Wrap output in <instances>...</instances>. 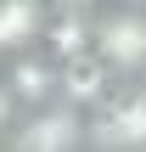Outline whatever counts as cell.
<instances>
[{"label": "cell", "mask_w": 146, "mask_h": 152, "mask_svg": "<svg viewBox=\"0 0 146 152\" xmlns=\"http://www.w3.org/2000/svg\"><path fill=\"white\" fill-rule=\"evenodd\" d=\"M90 62L107 79H141L146 73V11L113 6L90 23Z\"/></svg>", "instance_id": "cell-1"}, {"label": "cell", "mask_w": 146, "mask_h": 152, "mask_svg": "<svg viewBox=\"0 0 146 152\" xmlns=\"http://www.w3.org/2000/svg\"><path fill=\"white\" fill-rule=\"evenodd\" d=\"M6 152H84L90 141V113L68 107V102H45L34 113H17Z\"/></svg>", "instance_id": "cell-2"}, {"label": "cell", "mask_w": 146, "mask_h": 152, "mask_svg": "<svg viewBox=\"0 0 146 152\" xmlns=\"http://www.w3.org/2000/svg\"><path fill=\"white\" fill-rule=\"evenodd\" d=\"M96 152H146V90H118L101 96V113L90 118Z\"/></svg>", "instance_id": "cell-3"}, {"label": "cell", "mask_w": 146, "mask_h": 152, "mask_svg": "<svg viewBox=\"0 0 146 152\" xmlns=\"http://www.w3.org/2000/svg\"><path fill=\"white\" fill-rule=\"evenodd\" d=\"M6 96H11V107L17 113H34V107H45V102H56V85H62V68L51 62V56H39V51H23V56H11V68H6Z\"/></svg>", "instance_id": "cell-4"}, {"label": "cell", "mask_w": 146, "mask_h": 152, "mask_svg": "<svg viewBox=\"0 0 146 152\" xmlns=\"http://www.w3.org/2000/svg\"><path fill=\"white\" fill-rule=\"evenodd\" d=\"M45 6L39 0H0V56H23L39 45Z\"/></svg>", "instance_id": "cell-5"}, {"label": "cell", "mask_w": 146, "mask_h": 152, "mask_svg": "<svg viewBox=\"0 0 146 152\" xmlns=\"http://www.w3.org/2000/svg\"><path fill=\"white\" fill-rule=\"evenodd\" d=\"M11 124H17V107H11V96H6V85H0V141L11 135Z\"/></svg>", "instance_id": "cell-6"}, {"label": "cell", "mask_w": 146, "mask_h": 152, "mask_svg": "<svg viewBox=\"0 0 146 152\" xmlns=\"http://www.w3.org/2000/svg\"><path fill=\"white\" fill-rule=\"evenodd\" d=\"M45 11H96V0H39Z\"/></svg>", "instance_id": "cell-7"}, {"label": "cell", "mask_w": 146, "mask_h": 152, "mask_svg": "<svg viewBox=\"0 0 146 152\" xmlns=\"http://www.w3.org/2000/svg\"><path fill=\"white\" fill-rule=\"evenodd\" d=\"M124 6H141V11H146V0H124Z\"/></svg>", "instance_id": "cell-8"}]
</instances>
